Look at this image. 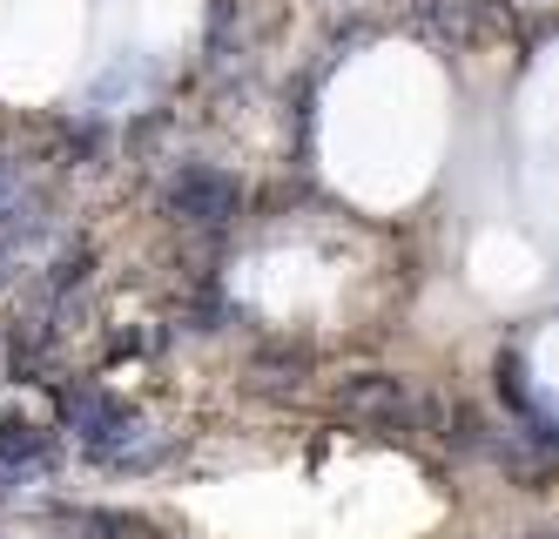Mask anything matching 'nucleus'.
Instances as JSON below:
<instances>
[{
    "label": "nucleus",
    "instance_id": "obj_3",
    "mask_svg": "<svg viewBox=\"0 0 559 539\" xmlns=\"http://www.w3.org/2000/svg\"><path fill=\"white\" fill-rule=\"evenodd\" d=\"M169 210L182 216V223H223L229 210H236V189L223 183V176H210V169H189V176H176V189H169Z\"/></svg>",
    "mask_w": 559,
    "mask_h": 539
},
{
    "label": "nucleus",
    "instance_id": "obj_4",
    "mask_svg": "<svg viewBox=\"0 0 559 539\" xmlns=\"http://www.w3.org/2000/svg\"><path fill=\"white\" fill-rule=\"evenodd\" d=\"M48 459V438L41 432H27V425H0V466H41Z\"/></svg>",
    "mask_w": 559,
    "mask_h": 539
},
{
    "label": "nucleus",
    "instance_id": "obj_2",
    "mask_svg": "<svg viewBox=\"0 0 559 539\" xmlns=\"http://www.w3.org/2000/svg\"><path fill=\"white\" fill-rule=\"evenodd\" d=\"M344 411H350V419H365V425H378V432H405L412 425V391L397 385V378H384V371H371V378H350L344 385Z\"/></svg>",
    "mask_w": 559,
    "mask_h": 539
},
{
    "label": "nucleus",
    "instance_id": "obj_1",
    "mask_svg": "<svg viewBox=\"0 0 559 539\" xmlns=\"http://www.w3.org/2000/svg\"><path fill=\"white\" fill-rule=\"evenodd\" d=\"M68 419H74V432H82V452L102 459V466H155V459H163V438H155L135 411L108 405L95 391L68 398Z\"/></svg>",
    "mask_w": 559,
    "mask_h": 539
}]
</instances>
